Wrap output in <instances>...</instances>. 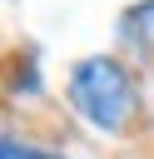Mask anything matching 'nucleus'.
<instances>
[{
    "mask_svg": "<svg viewBox=\"0 0 154 159\" xmlns=\"http://www.w3.org/2000/svg\"><path fill=\"white\" fill-rule=\"evenodd\" d=\"M70 99H75V109H79L94 129H104V134H119L124 119H129V109H134L129 75H124V65L109 60V55H89V60H79V65L70 70Z\"/></svg>",
    "mask_w": 154,
    "mask_h": 159,
    "instance_id": "obj_1",
    "label": "nucleus"
},
{
    "mask_svg": "<svg viewBox=\"0 0 154 159\" xmlns=\"http://www.w3.org/2000/svg\"><path fill=\"white\" fill-rule=\"evenodd\" d=\"M0 159H65V154H50V149L20 144V139H0Z\"/></svg>",
    "mask_w": 154,
    "mask_h": 159,
    "instance_id": "obj_2",
    "label": "nucleus"
},
{
    "mask_svg": "<svg viewBox=\"0 0 154 159\" xmlns=\"http://www.w3.org/2000/svg\"><path fill=\"white\" fill-rule=\"evenodd\" d=\"M134 30H139V35H144V45H149V50H154V0H149V5H139V10H134Z\"/></svg>",
    "mask_w": 154,
    "mask_h": 159,
    "instance_id": "obj_3",
    "label": "nucleus"
}]
</instances>
